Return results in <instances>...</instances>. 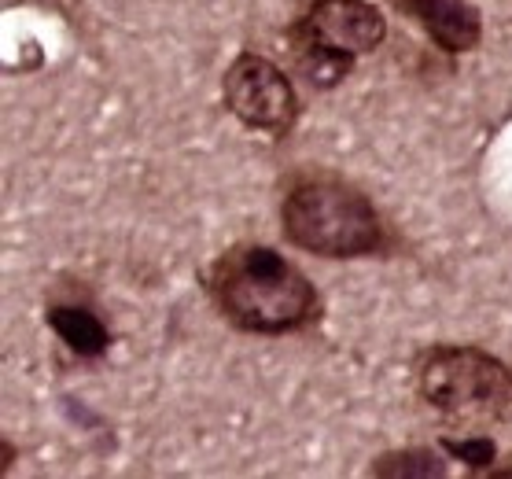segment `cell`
<instances>
[{
	"mask_svg": "<svg viewBox=\"0 0 512 479\" xmlns=\"http://www.w3.org/2000/svg\"><path fill=\"white\" fill-rule=\"evenodd\" d=\"M207 292L225 321L258 336H284L317 317V292L306 273L262 244L229 247L210 266Z\"/></svg>",
	"mask_w": 512,
	"mask_h": 479,
	"instance_id": "cell-1",
	"label": "cell"
},
{
	"mask_svg": "<svg viewBox=\"0 0 512 479\" xmlns=\"http://www.w3.org/2000/svg\"><path fill=\"white\" fill-rule=\"evenodd\" d=\"M284 236L321 258H361L384 244L380 214L339 177H306L280 203Z\"/></svg>",
	"mask_w": 512,
	"mask_h": 479,
	"instance_id": "cell-2",
	"label": "cell"
},
{
	"mask_svg": "<svg viewBox=\"0 0 512 479\" xmlns=\"http://www.w3.org/2000/svg\"><path fill=\"white\" fill-rule=\"evenodd\" d=\"M417 387L424 402L450 421H512V369L483 347L443 343L424 351L417 365Z\"/></svg>",
	"mask_w": 512,
	"mask_h": 479,
	"instance_id": "cell-3",
	"label": "cell"
},
{
	"mask_svg": "<svg viewBox=\"0 0 512 479\" xmlns=\"http://www.w3.org/2000/svg\"><path fill=\"white\" fill-rule=\"evenodd\" d=\"M291 48L310 85H336L358 56L384 45L387 19L369 0H314L291 26Z\"/></svg>",
	"mask_w": 512,
	"mask_h": 479,
	"instance_id": "cell-4",
	"label": "cell"
},
{
	"mask_svg": "<svg viewBox=\"0 0 512 479\" xmlns=\"http://www.w3.org/2000/svg\"><path fill=\"white\" fill-rule=\"evenodd\" d=\"M222 100L229 115H236L247 129L262 133H288L299 118V96L291 89L288 74L277 63L255 52H240L222 78Z\"/></svg>",
	"mask_w": 512,
	"mask_h": 479,
	"instance_id": "cell-5",
	"label": "cell"
},
{
	"mask_svg": "<svg viewBox=\"0 0 512 479\" xmlns=\"http://www.w3.org/2000/svg\"><path fill=\"white\" fill-rule=\"evenodd\" d=\"M443 52H472L483 41V19L468 0H391Z\"/></svg>",
	"mask_w": 512,
	"mask_h": 479,
	"instance_id": "cell-6",
	"label": "cell"
},
{
	"mask_svg": "<svg viewBox=\"0 0 512 479\" xmlns=\"http://www.w3.org/2000/svg\"><path fill=\"white\" fill-rule=\"evenodd\" d=\"M48 325L78 358H100L111 347V332L89 306L59 303L48 310Z\"/></svg>",
	"mask_w": 512,
	"mask_h": 479,
	"instance_id": "cell-7",
	"label": "cell"
},
{
	"mask_svg": "<svg viewBox=\"0 0 512 479\" xmlns=\"http://www.w3.org/2000/svg\"><path fill=\"white\" fill-rule=\"evenodd\" d=\"M373 476H387V479H398V476H446V461L431 446H409V450H395V454H384L380 461L373 465Z\"/></svg>",
	"mask_w": 512,
	"mask_h": 479,
	"instance_id": "cell-8",
	"label": "cell"
},
{
	"mask_svg": "<svg viewBox=\"0 0 512 479\" xmlns=\"http://www.w3.org/2000/svg\"><path fill=\"white\" fill-rule=\"evenodd\" d=\"M443 446L472 468H487L490 461H494V443L483 439V435H479V439H443Z\"/></svg>",
	"mask_w": 512,
	"mask_h": 479,
	"instance_id": "cell-9",
	"label": "cell"
}]
</instances>
